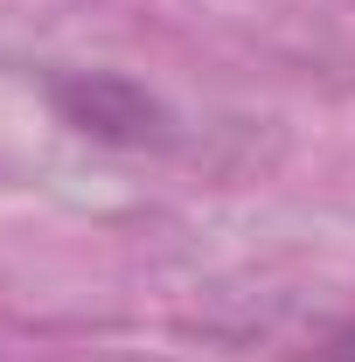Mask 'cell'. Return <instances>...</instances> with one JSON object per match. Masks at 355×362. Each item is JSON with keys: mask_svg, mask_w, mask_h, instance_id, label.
<instances>
[{"mask_svg": "<svg viewBox=\"0 0 355 362\" xmlns=\"http://www.w3.org/2000/svg\"><path fill=\"white\" fill-rule=\"evenodd\" d=\"M49 105L63 112V126H77L84 139H105V146L168 139V112L119 70H63V77H49Z\"/></svg>", "mask_w": 355, "mask_h": 362, "instance_id": "6da1fadb", "label": "cell"}]
</instances>
